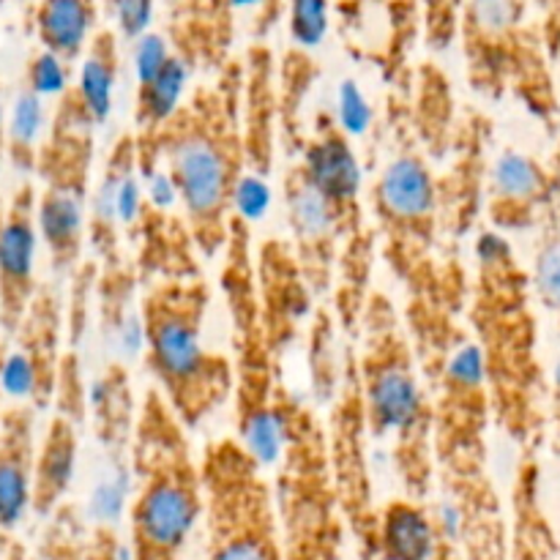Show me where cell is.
Returning a JSON list of instances; mask_svg holds the SVG:
<instances>
[{"instance_id": "obj_33", "label": "cell", "mask_w": 560, "mask_h": 560, "mask_svg": "<svg viewBox=\"0 0 560 560\" xmlns=\"http://www.w3.org/2000/svg\"><path fill=\"white\" fill-rule=\"evenodd\" d=\"M98 0H38L33 11L38 47L74 66L98 31Z\"/></svg>"}, {"instance_id": "obj_42", "label": "cell", "mask_w": 560, "mask_h": 560, "mask_svg": "<svg viewBox=\"0 0 560 560\" xmlns=\"http://www.w3.org/2000/svg\"><path fill=\"white\" fill-rule=\"evenodd\" d=\"M153 14H156V0H118L113 9V20L118 38L124 44L140 42L145 33H151Z\"/></svg>"}, {"instance_id": "obj_43", "label": "cell", "mask_w": 560, "mask_h": 560, "mask_svg": "<svg viewBox=\"0 0 560 560\" xmlns=\"http://www.w3.org/2000/svg\"><path fill=\"white\" fill-rule=\"evenodd\" d=\"M3 560H33V556H31V550L25 547V541H20L14 534H11L9 539H5Z\"/></svg>"}, {"instance_id": "obj_16", "label": "cell", "mask_w": 560, "mask_h": 560, "mask_svg": "<svg viewBox=\"0 0 560 560\" xmlns=\"http://www.w3.org/2000/svg\"><path fill=\"white\" fill-rule=\"evenodd\" d=\"M5 342V392L14 383L20 402H27L36 413L52 410L60 355L66 350V299L55 284H38L25 317Z\"/></svg>"}, {"instance_id": "obj_24", "label": "cell", "mask_w": 560, "mask_h": 560, "mask_svg": "<svg viewBox=\"0 0 560 560\" xmlns=\"http://www.w3.org/2000/svg\"><path fill=\"white\" fill-rule=\"evenodd\" d=\"M235 0H175L164 42L189 74H219L235 58Z\"/></svg>"}, {"instance_id": "obj_31", "label": "cell", "mask_w": 560, "mask_h": 560, "mask_svg": "<svg viewBox=\"0 0 560 560\" xmlns=\"http://www.w3.org/2000/svg\"><path fill=\"white\" fill-rule=\"evenodd\" d=\"M323 80V63L312 49H301L290 44L282 55H277V115H279V151L290 162L299 159L304 148L310 118L306 104Z\"/></svg>"}, {"instance_id": "obj_21", "label": "cell", "mask_w": 560, "mask_h": 560, "mask_svg": "<svg viewBox=\"0 0 560 560\" xmlns=\"http://www.w3.org/2000/svg\"><path fill=\"white\" fill-rule=\"evenodd\" d=\"M126 244H129L140 290L148 284L170 282V279L206 277L202 255L184 213L153 200L148 191H142L137 202Z\"/></svg>"}, {"instance_id": "obj_4", "label": "cell", "mask_w": 560, "mask_h": 560, "mask_svg": "<svg viewBox=\"0 0 560 560\" xmlns=\"http://www.w3.org/2000/svg\"><path fill=\"white\" fill-rule=\"evenodd\" d=\"M353 355L370 438L392 446V468L402 495L430 501L435 490L432 394L386 290H372Z\"/></svg>"}, {"instance_id": "obj_18", "label": "cell", "mask_w": 560, "mask_h": 560, "mask_svg": "<svg viewBox=\"0 0 560 560\" xmlns=\"http://www.w3.org/2000/svg\"><path fill=\"white\" fill-rule=\"evenodd\" d=\"M255 279L268 345L282 364L284 355L301 339V328L306 331L317 299L288 238L279 235H266L255 244Z\"/></svg>"}, {"instance_id": "obj_5", "label": "cell", "mask_w": 560, "mask_h": 560, "mask_svg": "<svg viewBox=\"0 0 560 560\" xmlns=\"http://www.w3.org/2000/svg\"><path fill=\"white\" fill-rule=\"evenodd\" d=\"M200 525L202 476L191 432L145 388L129 446L124 560H186Z\"/></svg>"}, {"instance_id": "obj_26", "label": "cell", "mask_w": 560, "mask_h": 560, "mask_svg": "<svg viewBox=\"0 0 560 560\" xmlns=\"http://www.w3.org/2000/svg\"><path fill=\"white\" fill-rule=\"evenodd\" d=\"M38 416L27 402H11L0 419V530L9 536L31 514Z\"/></svg>"}, {"instance_id": "obj_40", "label": "cell", "mask_w": 560, "mask_h": 560, "mask_svg": "<svg viewBox=\"0 0 560 560\" xmlns=\"http://www.w3.org/2000/svg\"><path fill=\"white\" fill-rule=\"evenodd\" d=\"M52 413L66 416V419L77 421L80 427L88 421V388H85V377H82L80 350L66 348L63 355H60Z\"/></svg>"}, {"instance_id": "obj_6", "label": "cell", "mask_w": 560, "mask_h": 560, "mask_svg": "<svg viewBox=\"0 0 560 560\" xmlns=\"http://www.w3.org/2000/svg\"><path fill=\"white\" fill-rule=\"evenodd\" d=\"M211 299L208 279L197 277L148 284L137 301L142 366L189 432L233 399V364L206 339Z\"/></svg>"}, {"instance_id": "obj_20", "label": "cell", "mask_w": 560, "mask_h": 560, "mask_svg": "<svg viewBox=\"0 0 560 560\" xmlns=\"http://www.w3.org/2000/svg\"><path fill=\"white\" fill-rule=\"evenodd\" d=\"M282 191L284 224H288V244L310 282L317 301L331 299L334 277H337L339 257V235L323 206L320 195L306 178L304 167L299 162H288L279 180Z\"/></svg>"}, {"instance_id": "obj_22", "label": "cell", "mask_w": 560, "mask_h": 560, "mask_svg": "<svg viewBox=\"0 0 560 560\" xmlns=\"http://www.w3.org/2000/svg\"><path fill=\"white\" fill-rule=\"evenodd\" d=\"M36 184L22 180L5 200L0 222V331L9 339L38 293Z\"/></svg>"}, {"instance_id": "obj_7", "label": "cell", "mask_w": 560, "mask_h": 560, "mask_svg": "<svg viewBox=\"0 0 560 560\" xmlns=\"http://www.w3.org/2000/svg\"><path fill=\"white\" fill-rule=\"evenodd\" d=\"M277 457L271 492L288 560H345L348 528L331 470L326 421L282 383L273 405Z\"/></svg>"}, {"instance_id": "obj_39", "label": "cell", "mask_w": 560, "mask_h": 560, "mask_svg": "<svg viewBox=\"0 0 560 560\" xmlns=\"http://www.w3.org/2000/svg\"><path fill=\"white\" fill-rule=\"evenodd\" d=\"M465 0H419L421 42L432 55H443L457 44Z\"/></svg>"}, {"instance_id": "obj_12", "label": "cell", "mask_w": 560, "mask_h": 560, "mask_svg": "<svg viewBox=\"0 0 560 560\" xmlns=\"http://www.w3.org/2000/svg\"><path fill=\"white\" fill-rule=\"evenodd\" d=\"M206 560H288L266 465L235 435L200 454Z\"/></svg>"}, {"instance_id": "obj_34", "label": "cell", "mask_w": 560, "mask_h": 560, "mask_svg": "<svg viewBox=\"0 0 560 560\" xmlns=\"http://www.w3.org/2000/svg\"><path fill=\"white\" fill-rule=\"evenodd\" d=\"M120 66H124V42L113 27H98L91 44L82 52L80 69L71 80V88L85 104L91 118L102 129L115 107V88H118Z\"/></svg>"}, {"instance_id": "obj_38", "label": "cell", "mask_w": 560, "mask_h": 560, "mask_svg": "<svg viewBox=\"0 0 560 560\" xmlns=\"http://www.w3.org/2000/svg\"><path fill=\"white\" fill-rule=\"evenodd\" d=\"M290 44L315 52L331 31V0H284Z\"/></svg>"}, {"instance_id": "obj_1", "label": "cell", "mask_w": 560, "mask_h": 560, "mask_svg": "<svg viewBox=\"0 0 560 560\" xmlns=\"http://www.w3.org/2000/svg\"><path fill=\"white\" fill-rule=\"evenodd\" d=\"M140 180H167L202 260L222 255L246 178L241 135V55L186 93L151 135H135Z\"/></svg>"}, {"instance_id": "obj_47", "label": "cell", "mask_w": 560, "mask_h": 560, "mask_svg": "<svg viewBox=\"0 0 560 560\" xmlns=\"http://www.w3.org/2000/svg\"><path fill=\"white\" fill-rule=\"evenodd\" d=\"M5 539H9V534H3V530H0V560H3V550H5Z\"/></svg>"}, {"instance_id": "obj_17", "label": "cell", "mask_w": 560, "mask_h": 560, "mask_svg": "<svg viewBox=\"0 0 560 560\" xmlns=\"http://www.w3.org/2000/svg\"><path fill=\"white\" fill-rule=\"evenodd\" d=\"M96 120L69 82V88L55 96L52 115L38 142L33 178H38L42 189L63 191L88 202L96 180Z\"/></svg>"}, {"instance_id": "obj_36", "label": "cell", "mask_w": 560, "mask_h": 560, "mask_svg": "<svg viewBox=\"0 0 560 560\" xmlns=\"http://www.w3.org/2000/svg\"><path fill=\"white\" fill-rule=\"evenodd\" d=\"M44 129H47L44 98L22 85L16 91L14 102L9 104V115H5V162L25 180L33 178L36 151L44 137Z\"/></svg>"}, {"instance_id": "obj_45", "label": "cell", "mask_w": 560, "mask_h": 560, "mask_svg": "<svg viewBox=\"0 0 560 560\" xmlns=\"http://www.w3.org/2000/svg\"><path fill=\"white\" fill-rule=\"evenodd\" d=\"M5 359H9V342L0 339V419H3V410H5Z\"/></svg>"}, {"instance_id": "obj_44", "label": "cell", "mask_w": 560, "mask_h": 560, "mask_svg": "<svg viewBox=\"0 0 560 560\" xmlns=\"http://www.w3.org/2000/svg\"><path fill=\"white\" fill-rule=\"evenodd\" d=\"M5 115H9V102H5L3 82H0V164L5 162Z\"/></svg>"}, {"instance_id": "obj_28", "label": "cell", "mask_w": 560, "mask_h": 560, "mask_svg": "<svg viewBox=\"0 0 560 560\" xmlns=\"http://www.w3.org/2000/svg\"><path fill=\"white\" fill-rule=\"evenodd\" d=\"M137 408L140 399L131 392L129 370L120 361H109L88 392V419L98 446L107 454L113 474H129V446L135 435Z\"/></svg>"}, {"instance_id": "obj_29", "label": "cell", "mask_w": 560, "mask_h": 560, "mask_svg": "<svg viewBox=\"0 0 560 560\" xmlns=\"http://www.w3.org/2000/svg\"><path fill=\"white\" fill-rule=\"evenodd\" d=\"M80 424L60 413L49 416L38 438L36 465H33L31 514H36L38 520H47L69 501L80 468Z\"/></svg>"}, {"instance_id": "obj_11", "label": "cell", "mask_w": 560, "mask_h": 560, "mask_svg": "<svg viewBox=\"0 0 560 560\" xmlns=\"http://www.w3.org/2000/svg\"><path fill=\"white\" fill-rule=\"evenodd\" d=\"M386 120L392 153L372 178L366 208L377 235V255L399 284L430 266L448 244L438 219L435 164L421 153L405 124L402 91H388Z\"/></svg>"}, {"instance_id": "obj_19", "label": "cell", "mask_w": 560, "mask_h": 560, "mask_svg": "<svg viewBox=\"0 0 560 560\" xmlns=\"http://www.w3.org/2000/svg\"><path fill=\"white\" fill-rule=\"evenodd\" d=\"M560 200V173L530 153L506 148L492 159L485 189V219L495 233H528L539 228Z\"/></svg>"}, {"instance_id": "obj_13", "label": "cell", "mask_w": 560, "mask_h": 560, "mask_svg": "<svg viewBox=\"0 0 560 560\" xmlns=\"http://www.w3.org/2000/svg\"><path fill=\"white\" fill-rule=\"evenodd\" d=\"M470 273L457 246H446L432 266L421 268L399 284V320L410 339L427 388H435L454 355L470 342L465 326Z\"/></svg>"}, {"instance_id": "obj_49", "label": "cell", "mask_w": 560, "mask_h": 560, "mask_svg": "<svg viewBox=\"0 0 560 560\" xmlns=\"http://www.w3.org/2000/svg\"><path fill=\"white\" fill-rule=\"evenodd\" d=\"M164 3H167V5H173V3H175V0H164Z\"/></svg>"}, {"instance_id": "obj_50", "label": "cell", "mask_w": 560, "mask_h": 560, "mask_svg": "<svg viewBox=\"0 0 560 560\" xmlns=\"http://www.w3.org/2000/svg\"><path fill=\"white\" fill-rule=\"evenodd\" d=\"M558 55H560V47H558Z\"/></svg>"}, {"instance_id": "obj_15", "label": "cell", "mask_w": 560, "mask_h": 560, "mask_svg": "<svg viewBox=\"0 0 560 560\" xmlns=\"http://www.w3.org/2000/svg\"><path fill=\"white\" fill-rule=\"evenodd\" d=\"M492 120L476 107L459 113L452 145L435 167V195L441 235L448 246H459L476 233L485 217V189L492 164Z\"/></svg>"}, {"instance_id": "obj_10", "label": "cell", "mask_w": 560, "mask_h": 560, "mask_svg": "<svg viewBox=\"0 0 560 560\" xmlns=\"http://www.w3.org/2000/svg\"><path fill=\"white\" fill-rule=\"evenodd\" d=\"M457 44L470 91L492 102L517 98L536 120L556 126L550 49L530 25L528 0H465Z\"/></svg>"}, {"instance_id": "obj_30", "label": "cell", "mask_w": 560, "mask_h": 560, "mask_svg": "<svg viewBox=\"0 0 560 560\" xmlns=\"http://www.w3.org/2000/svg\"><path fill=\"white\" fill-rule=\"evenodd\" d=\"M443 512L430 501L397 495L377 512L375 558L372 560H435Z\"/></svg>"}, {"instance_id": "obj_41", "label": "cell", "mask_w": 560, "mask_h": 560, "mask_svg": "<svg viewBox=\"0 0 560 560\" xmlns=\"http://www.w3.org/2000/svg\"><path fill=\"white\" fill-rule=\"evenodd\" d=\"M71 82V66H66L63 60H58L55 55L36 49V52L27 58L25 77H22V85L27 91L38 93L42 98L47 96H60V93L69 88Z\"/></svg>"}, {"instance_id": "obj_14", "label": "cell", "mask_w": 560, "mask_h": 560, "mask_svg": "<svg viewBox=\"0 0 560 560\" xmlns=\"http://www.w3.org/2000/svg\"><path fill=\"white\" fill-rule=\"evenodd\" d=\"M326 435L328 452H331V470L337 481L339 506H342L348 539L353 541L359 560L375 558L377 536V512L381 501L375 492L370 463V430H366L364 405L359 394V377H355L353 342L345 345L342 375L334 392L331 402L326 405Z\"/></svg>"}, {"instance_id": "obj_25", "label": "cell", "mask_w": 560, "mask_h": 560, "mask_svg": "<svg viewBox=\"0 0 560 560\" xmlns=\"http://www.w3.org/2000/svg\"><path fill=\"white\" fill-rule=\"evenodd\" d=\"M402 107L405 124H408L416 145L438 167L452 145L454 129H457L459 113H463L452 77L438 60L416 63L410 85L402 88Z\"/></svg>"}, {"instance_id": "obj_8", "label": "cell", "mask_w": 560, "mask_h": 560, "mask_svg": "<svg viewBox=\"0 0 560 560\" xmlns=\"http://www.w3.org/2000/svg\"><path fill=\"white\" fill-rule=\"evenodd\" d=\"M295 162L320 195L328 217L339 235L337 277L328 306L334 312L339 334L353 342L361 315L375 290L377 235L370 222L364 195V170L348 126L334 109L320 107L312 113L304 148Z\"/></svg>"}, {"instance_id": "obj_2", "label": "cell", "mask_w": 560, "mask_h": 560, "mask_svg": "<svg viewBox=\"0 0 560 560\" xmlns=\"http://www.w3.org/2000/svg\"><path fill=\"white\" fill-rule=\"evenodd\" d=\"M465 326L479 355L492 424L517 446L534 448L545 430V366L528 268L512 241L485 228L474 241Z\"/></svg>"}, {"instance_id": "obj_3", "label": "cell", "mask_w": 560, "mask_h": 560, "mask_svg": "<svg viewBox=\"0 0 560 560\" xmlns=\"http://www.w3.org/2000/svg\"><path fill=\"white\" fill-rule=\"evenodd\" d=\"M492 410L474 345H465L432 388L435 487L465 560H509L506 523L490 470Z\"/></svg>"}, {"instance_id": "obj_35", "label": "cell", "mask_w": 560, "mask_h": 560, "mask_svg": "<svg viewBox=\"0 0 560 560\" xmlns=\"http://www.w3.org/2000/svg\"><path fill=\"white\" fill-rule=\"evenodd\" d=\"M306 366H310V388L315 405L331 402L342 375L345 348L339 345V326L328 301H317L310 323H306Z\"/></svg>"}, {"instance_id": "obj_46", "label": "cell", "mask_w": 560, "mask_h": 560, "mask_svg": "<svg viewBox=\"0 0 560 560\" xmlns=\"http://www.w3.org/2000/svg\"><path fill=\"white\" fill-rule=\"evenodd\" d=\"M102 5H104V14H113V9L118 5V0H102Z\"/></svg>"}, {"instance_id": "obj_32", "label": "cell", "mask_w": 560, "mask_h": 560, "mask_svg": "<svg viewBox=\"0 0 560 560\" xmlns=\"http://www.w3.org/2000/svg\"><path fill=\"white\" fill-rule=\"evenodd\" d=\"M38 244L55 277L69 279L85 260L88 202L52 189H36Z\"/></svg>"}, {"instance_id": "obj_27", "label": "cell", "mask_w": 560, "mask_h": 560, "mask_svg": "<svg viewBox=\"0 0 560 560\" xmlns=\"http://www.w3.org/2000/svg\"><path fill=\"white\" fill-rule=\"evenodd\" d=\"M137 85L135 109H131V131L151 135L170 115L178 109L186 96L189 69L170 52L162 33H145L135 42Z\"/></svg>"}, {"instance_id": "obj_9", "label": "cell", "mask_w": 560, "mask_h": 560, "mask_svg": "<svg viewBox=\"0 0 560 560\" xmlns=\"http://www.w3.org/2000/svg\"><path fill=\"white\" fill-rule=\"evenodd\" d=\"M255 230L238 211L230 222L228 241L219 255V293L230 323V364H233L235 438L271 465L277 457L273 405L282 386V370L268 345L255 279Z\"/></svg>"}, {"instance_id": "obj_37", "label": "cell", "mask_w": 560, "mask_h": 560, "mask_svg": "<svg viewBox=\"0 0 560 560\" xmlns=\"http://www.w3.org/2000/svg\"><path fill=\"white\" fill-rule=\"evenodd\" d=\"M528 279L534 299L560 323V200L536 228Z\"/></svg>"}, {"instance_id": "obj_23", "label": "cell", "mask_w": 560, "mask_h": 560, "mask_svg": "<svg viewBox=\"0 0 560 560\" xmlns=\"http://www.w3.org/2000/svg\"><path fill=\"white\" fill-rule=\"evenodd\" d=\"M241 135L246 170L271 178L279 162L277 52L268 42H249L241 55Z\"/></svg>"}, {"instance_id": "obj_48", "label": "cell", "mask_w": 560, "mask_h": 560, "mask_svg": "<svg viewBox=\"0 0 560 560\" xmlns=\"http://www.w3.org/2000/svg\"><path fill=\"white\" fill-rule=\"evenodd\" d=\"M3 208H5V200L0 197V222H3Z\"/></svg>"}]
</instances>
